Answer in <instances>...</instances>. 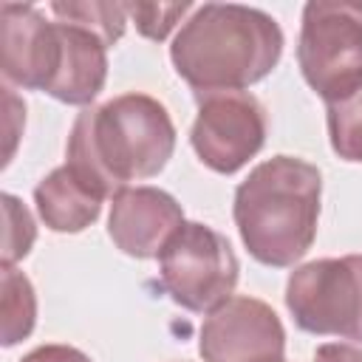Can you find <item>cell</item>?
<instances>
[{"mask_svg":"<svg viewBox=\"0 0 362 362\" xmlns=\"http://www.w3.org/2000/svg\"><path fill=\"white\" fill-rule=\"evenodd\" d=\"M175 150L167 107L147 93H122L85 107L68 136V167L102 198L158 175Z\"/></svg>","mask_w":362,"mask_h":362,"instance_id":"1","label":"cell"},{"mask_svg":"<svg viewBox=\"0 0 362 362\" xmlns=\"http://www.w3.org/2000/svg\"><path fill=\"white\" fill-rule=\"evenodd\" d=\"M283 31L260 8L238 3H204L181 25L170 45L175 74L195 93L243 90L280 62Z\"/></svg>","mask_w":362,"mask_h":362,"instance_id":"2","label":"cell"},{"mask_svg":"<svg viewBox=\"0 0 362 362\" xmlns=\"http://www.w3.org/2000/svg\"><path fill=\"white\" fill-rule=\"evenodd\" d=\"M320 170L294 156L257 164L235 189V226L263 266H294L314 243L320 221Z\"/></svg>","mask_w":362,"mask_h":362,"instance_id":"3","label":"cell"},{"mask_svg":"<svg viewBox=\"0 0 362 362\" xmlns=\"http://www.w3.org/2000/svg\"><path fill=\"white\" fill-rule=\"evenodd\" d=\"M303 79L325 102L362 85V3L311 0L297 45Z\"/></svg>","mask_w":362,"mask_h":362,"instance_id":"4","label":"cell"},{"mask_svg":"<svg viewBox=\"0 0 362 362\" xmlns=\"http://www.w3.org/2000/svg\"><path fill=\"white\" fill-rule=\"evenodd\" d=\"M286 308L308 334L362 342V255L322 257L294 269L286 283Z\"/></svg>","mask_w":362,"mask_h":362,"instance_id":"5","label":"cell"},{"mask_svg":"<svg viewBox=\"0 0 362 362\" xmlns=\"http://www.w3.org/2000/svg\"><path fill=\"white\" fill-rule=\"evenodd\" d=\"M158 260L167 294L187 311H215L238 286V257L229 240L206 223L184 221Z\"/></svg>","mask_w":362,"mask_h":362,"instance_id":"6","label":"cell"},{"mask_svg":"<svg viewBox=\"0 0 362 362\" xmlns=\"http://www.w3.org/2000/svg\"><path fill=\"white\" fill-rule=\"evenodd\" d=\"M198 116L189 133L198 158L221 173H238L249 158H255L266 141V110L246 90H218L195 93Z\"/></svg>","mask_w":362,"mask_h":362,"instance_id":"7","label":"cell"},{"mask_svg":"<svg viewBox=\"0 0 362 362\" xmlns=\"http://www.w3.org/2000/svg\"><path fill=\"white\" fill-rule=\"evenodd\" d=\"M204 362H283L286 331L280 317L257 297H229L201 325Z\"/></svg>","mask_w":362,"mask_h":362,"instance_id":"8","label":"cell"},{"mask_svg":"<svg viewBox=\"0 0 362 362\" xmlns=\"http://www.w3.org/2000/svg\"><path fill=\"white\" fill-rule=\"evenodd\" d=\"M0 45H3V76L8 85L28 90H45L59 54L57 23L34 6L3 3L0 8Z\"/></svg>","mask_w":362,"mask_h":362,"instance_id":"9","label":"cell"},{"mask_svg":"<svg viewBox=\"0 0 362 362\" xmlns=\"http://www.w3.org/2000/svg\"><path fill=\"white\" fill-rule=\"evenodd\" d=\"M184 226L181 204L156 187H127L113 195L107 235L130 257H158Z\"/></svg>","mask_w":362,"mask_h":362,"instance_id":"10","label":"cell"},{"mask_svg":"<svg viewBox=\"0 0 362 362\" xmlns=\"http://www.w3.org/2000/svg\"><path fill=\"white\" fill-rule=\"evenodd\" d=\"M57 31H59V54L45 93L65 105H88L105 88L107 45L96 34L71 23L57 20Z\"/></svg>","mask_w":362,"mask_h":362,"instance_id":"11","label":"cell"},{"mask_svg":"<svg viewBox=\"0 0 362 362\" xmlns=\"http://www.w3.org/2000/svg\"><path fill=\"white\" fill-rule=\"evenodd\" d=\"M102 201L105 198L88 187L68 164L48 173L34 189L37 212L51 232H82L99 218Z\"/></svg>","mask_w":362,"mask_h":362,"instance_id":"12","label":"cell"},{"mask_svg":"<svg viewBox=\"0 0 362 362\" xmlns=\"http://www.w3.org/2000/svg\"><path fill=\"white\" fill-rule=\"evenodd\" d=\"M0 342L6 348L17 345L34 331L37 322V297L31 280L14 266L0 269Z\"/></svg>","mask_w":362,"mask_h":362,"instance_id":"13","label":"cell"},{"mask_svg":"<svg viewBox=\"0 0 362 362\" xmlns=\"http://www.w3.org/2000/svg\"><path fill=\"white\" fill-rule=\"evenodd\" d=\"M51 14L59 23L79 25L90 34H96L107 48L124 34L127 23V3H99V0H85V3H51Z\"/></svg>","mask_w":362,"mask_h":362,"instance_id":"14","label":"cell"},{"mask_svg":"<svg viewBox=\"0 0 362 362\" xmlns=\"http://www.w3.org/2000/svg\"><path fill=\"white\" fill-rule=\"evenodd\" d=\"M328 139L339 158L362 161V85L351 93L325 102Z\"/></svg>","mask_w":362,"mask_h":362,"instance_id":"15","label":"cell"},{"mask_svg":"<svg viewBox=\"0 0 362 362\" xmlns=\"http://www.w3.org/2000/svg\"><path fill=\"white\" fill-rule=\"evenodd\" d=\"M0 201H3V252H0V257H3V266H14L17 260H23L31 252L37 226L20 198L6 192Z\"/></svg>","mask_w":362,"mask_h":362,"instance_id":"16","label":"cell"},{"mask_svg":"<svg viewBox=\"0 0 362 362\" xmlns=\"http://www.w3.org/2000/svg\"><path fill=\"white\" fill-rule=\"evenodd\" d=\"M189 11V3H127V17L136 20L141 37L161 42Z\"/></svg>","mask_w":362,"mask_h":362,"instance_id":"17","label":"cell"},{"mask_svg":"<svg viewBox=\"0 0 362 362\" xmlns=\"http://www.w3.org/2000/svg\"><path fill=\"white\" fill-rule=\"evenodd\" d=\"M6 90V153H3V164L11 161V153H14V144L23 133V122H25V105L14 96L11 88H3Z\"/></svg>","mask_w":362,"mask_h":362,"instance_id":"18","label":"cell"},{"mask_svg":"<svg viewBox=\"0 0 362 362\" xmlns=\"http://www.w3.org/2000/svg\"><path fill=\"white\" fill-rule=\"evenodd\" d=\"M20 362H90V356H85L71 345H42L28 356H23Z\"/></svg>","mask_w":362,"mask_h":362,"instance_id":"19","label":"cell"},{"mask_svg":"<svg viewBox=\"0 0 362 362\" xmlns=\"http://www.w3.org/2000/svg\"><path fill=\"white\" fill-rule=\"evenodd\" d=\"M314 362H362V348L348 342H328L317 348Z\"/></svg>","mask_w":362,"mask_h":362,"instance_id":"20","label":"cell"}]
</instances>
